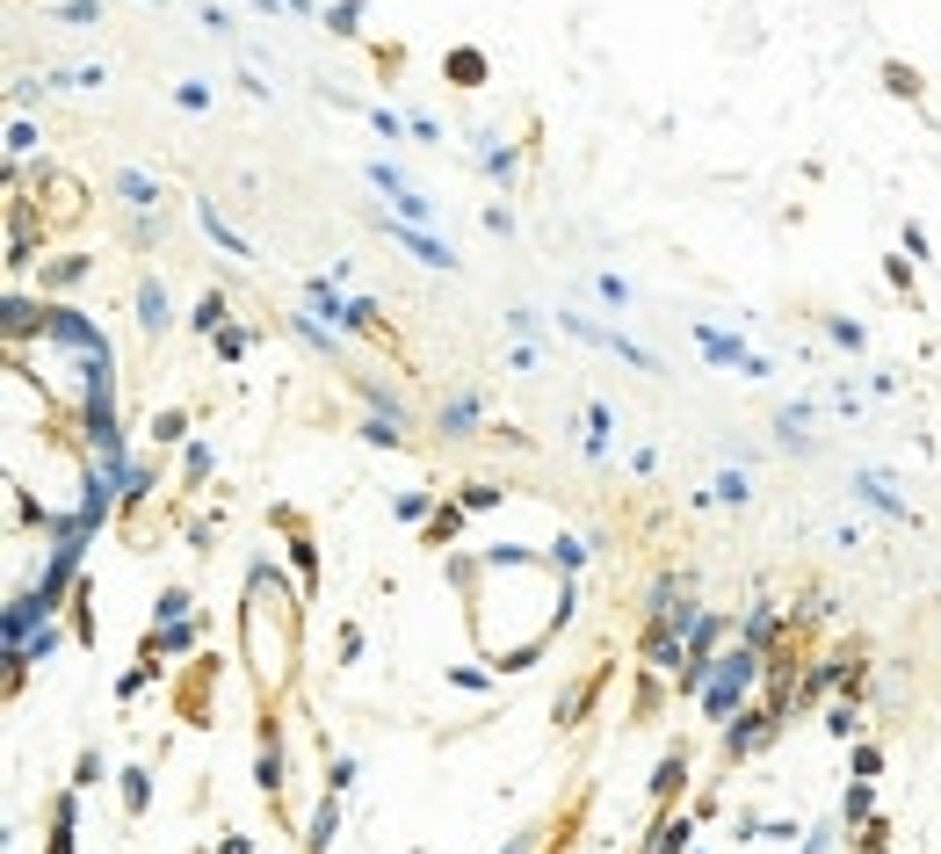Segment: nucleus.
<instances>
[{
  "mask_svg": "<svg viewBox=\"0 0 941 854\" xmlns=\"http://www.w3.org/2000/svg\"><path fill=\"white\" fill-rule=\"evenodd\" d=\"M884 80H891V95H905V102H913V95H920V73H913V66H891Z\"/></svg>",
  "mask_w": 941,
  "mask_h": 854,
  "instance_id": "nucleus-32",
  "label": "nucleus"
},
{
  "mask_svg": "<svg viewBox=\"0 0 941 854\" xmlns=\"http://www.w3.org/2000/svg\"><path fill=\"white\" fill-rule=\"evenodd\" d=\"M594 290H601V297H609V304H616V312H623V304H630V283H623V276H594Z\"/></svg>",
  "mask_w": 941,
  "mask_h": 854,
  "instance_id": "nucleus-34",
  "label": "nucleus"
},
{
  "mask_svg": "<svg viewBox=\"0 0 941 854\" xmlns=\"http://www.w3.org/2000/svg\"><path fill=\"white\" fill-rule=\"evenodd\" d=\"M153 8H160V0H153Z\"/></svg>",
  "mask_w": 941,
  "mask_h": 854,
  "instance_id": "nucleus-46",
  "label": "nucleus"
},
{
  "mask_svg": "<svg viewBox=\"0 0 941 854\" xmlns=\"http://www.w3.org/2000/svg\"><path fill=\"white\" fill-rule=\"evenodd\" d=\"M333 833H341V804H333V797H319V811H312V833H305V854H326V847H333Z\"/></svg>",
  "mask_w": 941,
  "mask_h": 854,
  "instance_id": "nucleus-9",
  "label": "nucleus"
},
{
  "mask_svg": "<svg viewBox=\"0 0 941 854\" xmlns=\"http://www.w3.org/2000/svg\"><path fill=\"white\" fill-rule=\"evenodd\" d=\"M391 210H399V218H406V225H420V218H428V210H435V203H428V196H420V189H406V196H399V203H391Z\"/></svg>",
  "mask_w": 941,
  "mask_h": 854,
  "instance_id": "nucleus-25",
  "label": "nucleus"
},
{
  "mask_svg": "<svg viewBox=\"0 0 941 854\" xmlns=\"http://www.w3.org/2000/svg\"><path fill=\"white\" fill-rule=\"evenodd\" d=\"M218 854H254V840H247V833H232V840H225Z\"/></svg>",
  "mask_w": 941,
  "mask_h": 854,
  "instance_id": "nucleus-44",
  "label": "nucleus"
},
{
  "mask_svg": "<svg viewBox=\"0 0 941 854\" xmlns=\"http://www.w3.org/2000/svg\"><path fill=\"white\" fill-rule=\"evenodd\" d=\"M181 435H189V420H181V413H153V442H181Z\"/></svg>",
  "mask_w": 941,
  "mask_h": 854,
  "instance_id": "nucleus-29",
  "label": "nucleus"
},
{
  "mask_svg": "<svg viewBox=\"0 0 941 854\" xmlns=\"http://www.w3.org/2000/svg\"><path fill=\"white\" fill-rule=\"evenodd\" d=\"M73 818H80V804H73V797H58V804H51V854H73Z\"/></svg>",
  "mask_w": 941,
  "mask_h": 854,
  "instance_id": "nucleus-15",
  "label": "nucleus"
},
{
  "mask_svg": "<svg viewBox=\"0 0 941 854\" xmlns=\"http://www.w3.org/2000/svg\"><path fill=\"white\" fill-rule=\"evenodd\" d=\"M681 782H688V753L674 746V753H666V760H659V768H652V797H674V789H681Z\"/></svg>",
  "mask_w": 941,
  "mask_h": 854,
  "instance_id": "nucleus-13",
  "label": "nucleus"
},
{
  "mask_svg": "<svg viewBox=\"0 0 941 854\" xmlns=\"http://www.w3.org/2000/svg\"><path fill=\"white\" fill-rule=\"evenodd\" d=\"M710 500H724V507H746V500H753V478H746V471H724Z\"/></svg>",
  "mask_w": 941,
  "mask_h": 854,
  "instance_id": "nucleus-18",
  "label": "nucleus"
},
{
  "mask_svg": "<svg viewBox=\"0 0 941 854\" xmlns=\"http://www.w3.org/2000/svg\"><path fill=\"white\" fill-rule=\"evenodd\" d=\"M428 514H435L428 493H399V522H428Z\"/></svg>",
  "mask_w": 941,
  "mask_h": 854,
  "instance_id": "nucleus-26",
  "label": "nucleus"
},
{
  "mask_svg": "<svg viewBox=\"0 0 941 854\" xmlns=\"http://www.w3.org/2000/svg\"><path fill=\"white\" fill-rule=\"evenodd\" d=\"M536 840H543V833H514V840H507L500 854H536Z\"/></svg>",
  "mask_w": 941,
  "mask_h": 854,
  "instance_id": "nucleus-43",
  "label": "nucleus"
},
{
  "mask_svg": "<svg viewBox=\"0 0 941 854\" xmlns=\"http://www.w3.org/2000/svg\"><path fill=\"white\" fill-rule=\"evenodd\" d=\"M471 420H478V391H449V406H442V435H471Z\"/></svg>",
  "mask_w": 941,
  "mask_h": 854,
  "instance_id": "nucleus-12",
  "label": "nucleus"
},
{
  "mask_svg": "<svg viewBox=\"0 0 941 854\" xmlns=\"http://www.w3.org/2000/svg\"><path fill=\"white\" fill-rule=\"evenodd\" d=\"M876 768H884V753H876V746H855V782H869Z\"/></svg>",
  "mask_w": 941,
  "mask_h": 854,
  "instance_id": "nucleus-39",
  "label": "nucleus"
},
{
  "mask_svg": "<svg viewBox=\"0 0 941 854\" xmlns=\"http://www.w3.org/2000/svg\"><path fill=\"white\" fill-rule=\"evenodd\" d=\"M102 775H109V760H102V753H95V746H87V753H80V760H73V789H95V782H102Z\"/></svg>",
  "mask_w": 941,
  "mask_h": 854,
  "instance_id": "nucleus-19",
  "label": "nucleus"
},
{
  "mask_svg": "<svg viewBox=\"0 0 941 854\" xmlns=\"http://www.w3.org/2000/svg\"><path fill=\"white\" fill-rule=\"evenodd\" d=\"M457 529H464V514H457V507H442L435 522H428V543H449V536H457Z\"/></svg>",
  "mask_w": 941,
  "mask_h": 854,
  "instance_id": "nucleus-27",
  "label": "nucleus"
},
{
  "mask_svg": "<svg viewBox=\"0 0 941 854\" xmlns=\"http://www.w3.org/2000/svg\"><path fill=\"white\" fill-rule=\"evenodd\" d=\"M66 22H73V29H95L102 8H95V0H66Z\"/></svg>",
  "mask_w": 941,
  "mask_h": 854,
  "instance_id": "nucleus-33",
  "label": "nucleus"
},
{
  "mask_svg": "<svg viewBox=\"0 0 941 854\" xmlns=\"http://www.w3.org/2000/svg\"><path fill=\"white\" fill-rule=\"evenodd\" d=\"M80 276H87V254H66V261H51V268H44V283H51V290H66V283H80Z\"/></svg>",
  "mask_w": 941,
  "mask_h": 854,
  "instance_id": "nucleus-20",
  "label": "nucleus"
},
{
  "mask_svg": "<svg viewBox=\"0 0 941 854\" xmlns=\"http://www.w3.org/2000/svg\"><path fill=\"white\" fill-rule=\"evenodd\" d=\"M290 326H297V341H305V348H312V355H341V341H333V326H319V319H312V312H297V319H290Z\"/></svg>",
  "mask_w": 941,
  "mask_h": 854,
  "instance_id": "nucleus-14",
  "label": "nucleus"
},
{
  "mask_svg": "<svg viewBox=\"0 0 941 854\" xmlns=\"http://www.w3.org/2000/svg\"><path fill=\"white\" fill-rule=\"evenodd\" d=\"M355 775H362V768H355V760L341 753V760H333V775H326V789H333V797H341V789H355Z\"/></svg>",
  "mask_w": 941,
  "mask_h": 854,
  "instance_id": "nucleus-31",
  "label": "nucleus"
},
{
  "mask_svg": "<svg viewBox=\"0 0 941 854\" xmlns=\"http://www.w3.org/2000/svg\"><path fill=\"white\" fill-rule=\"evenodd\" d=\"M116 196H124V203H160V181L153 174H145V167H116Z\"/></svg>",
  "mask_w": 941,
  "mask_h": 854,
  "instance_id": "nucleus-10",
  "label": "nucleus"
},
{
  "mask_svg": "<svg viewBox=\"0 0 941 854\" xmlns=\"http://www.w3.org/2000/svg\"><path fill=\"white\" fill-rule=\"evenodd\" d=\"M247 341H254V333H239V326H232V333H218V355H225V362H239V355H247Z\"/></svg>",
  "mask_w": 941,
  "mask_h": 854,
  "instance_id": "nucleus-37",
  "label": "nucleus"
},
{
  "mask_svg": "<svg viewBox=\"0 0 941 854\" xmlns=\"http://www.w3.org/2000/svg\"><path fill=\"white\" fill-rule=\"evenodd\" d=\"M355 15H362L355 0H341V8H326V29H333V37H355Z\"/></svg>",
  "mask_w": 941,
  "mask_h": 854,
  "instance_id": "nucleus-24",
  "label": "nucleus"
},
{
  "mask_svg": "<svg viewBox=\"0 0 941 854\" xmlns=\"http://www.w3.org/2000/svg\"><path fill=\"white\" fill-rule=\"evenodd\" d=\"M826 333H833V341H840V348H862V326H855V319H833Z\"/></svg>",
  "mask_w": 941,
  "mask_h": 854,
  "instance_id": "nucleus-40",
  "label": "nucleus"
},
{
  "mask_svg": "<svg viewBox=\"0 0 941 854\" xmlns=\"http://www.w3.org/2000/svg\"><path fill=\"white\" fill-rule=\"evenodd\" d=\"M695 341H703V355L717 362V370H739L746 384H761V377H775V370H768V362H761V355H753V348L739 341V333H724V326H695Z\"/></svg>",
  "mask_w": 941,
  "mask_h": 854,
  "instance_id": "nucleus-2",
  "label": "nucleus"
},
{
  "mask_svg": "<svg viewBox=\"0 0 941 854\" xmlns=\"http://www.w3.org/2000/svg\"><path fill=\"white\" fill-rule=\"evenodd\" d=\"M377 225H384V239H399V247H406L413 261H428V268H442V276H457V268H464L457 254L442 247V239H428V232H420V225H406V218H377Z\"/></svg>",
  "mask_w": 941,
  "mask_h": 854,
  "instance_id": "nucleus-4",
  "label": "nucleus"
},
{
  "mask_svg": "<svg viewBox=\"0 0 941 854\" xmlns=\"http://www.w3.org/2000/svg\"><path fill=\"white\" fill-rule=\"evenodd\" d=\"M145 485H153V464H124V500H145Z\"/></svg>",
  "mask_w": 941,
  "mask_h": 854,
  "instance_id": "nucleus-30",
  "label": "nucleus"
},
{
  "mask_svg": "<svg viewBox=\"0 0 941 854\" xmlns=\"http://www.w3.org/2000/svg\"><path fill=\"white\" fill-rule=\"evenodd\" d=\"M181 471H189V478H210V449H203V442H196V449H189V456H181Z\"/></svg>",
  "mask_w": 941,
  "mask_h": 854,
  "instance_id": "nucleus-41",
  "label": "nucleus"
},
{
  "mask_svg": "<svg viewBox=\"0 0 941 854\" xmlns=\"http://www.w3.org/2000/svg\"><path fill=\"white\" fill-rule=\"evenodd\" d=\"M688 854H710V847H688Z\"/></svg>",
  "mask_w": 941,
  "mask_h": 854,
  "instance_id": "nucleus-45",
  "label": "nucleus"
},
{
  "mask_svg": "<svg viewBox=\"0 0 941 854\" xmlns=\"http://www.w3.org/2000/svg\"><path fill=\"white\" fill-rule=\"evenodd\" d=\"M174 102H181V109H210V87L189 80V87H174Z\"/></svg>",
  "mask_w": 941,
  "mask_h": 854,
  "instance_id": "nucleus-36",
  "label": "nucleus"
},
{
  "mask_svg": "<svg viewBox=\"0 0 941 854\" xmlns=\"http://www.w3.org/2000/svg\"><path fill=\"white\" fill-rule=\"evenodd\" d=\"M254 782H261V797H283V746H276V724L261 731V760H254Z\"/></svg>",
  "mask_w": 941,
  "mask_h": 854,
  "instance_id": "nucleus-6",
  "label": "nucleus"
},
{
  "mask_svg": "<svg viewBox=\"0 0 941 854\" xmlns=\"http://www.w3.org/2000/svg\"><path fill=\"white\" fill-rule=\"evenodd\" d=\"M775 724H782V710H753L746 724H732V731H724V760H746V753H761V746L775 739Z\"/></svg>",
  "mask_w": 941,
  "mask_h": 854,
  "instance_id": "nucleus-5",
  "label": "nucleus"
},
{
  "mask_svg": "<svg viewBox=\"0 0 941 854\" xmlns=\"http://www.w3.org/2000/svg\"><path fill=\"white\" fill-rule=\"evenodd\" d=\"M833 833H840V826H811V833H804V847H797V854H833Z\"/></svg>",
  "mask_w": 941,
  "mask_h": 854,
  "instance_id": "nucleus-35",
  "label": "nucleus"
},
{
  "mask_svg": "<svg viewBox=\"0 0 941 854\" xmlns=\"http://www.w3.org/2000/svg\"><path fill=\"white\" fill-rule=\"evenodd\" d=\"M768 637H775V608H753V616H746V645H753V652H761V645H768Z\"/></svg>",
  "mask_w": 941,
  "mask_h": 854,
  "instance_id": "nucleus-21",
  "label": "nucleus"
},
{
  "mask_svg": "<svg viewBox=\"0 0 941 854\" xmlns=\"http://www.w3.org/2000/svg\"><path fill=\"white\" fill-rule=\"evenodd\" d=\"M160 623H189V594H181V587L160 594Z\"/></svg>",
  "mask_w": 941,
  "mask_h": 854,
  "instance_id": "nucleus-28",
  "label": "nucleus"
},
{
  "mask_svg": "<svg viewBox=\"0 0 941 854\" xmlns=\"http://www.w3.org/2000/svg\"><path fill=\"white\" fill-rule=\"evenodd\" d=\"M196 218H203V232H210V239H218V247H225L232 261H254V254H247V239H239V232H232V225L218 218V203H210V196L196 203Z\"/></svg>",
  "mask_w": 941,
  "mask_h": 854,
  "instance_id": "nucleus-7",
  "label": "nucleus"
},
{
  "mask_svg": "<svg viewBox=\"0 0 941 854\" xmlns=\"http://www.w3.org/2000/svg\"><path fill=\"white\" fill-rule=\"evenodd\" d=\"M753 674H761V652H753V645L724 652V659H717V674H710V688H703V710H710V717H732V710L746 703Z\"/></svg>",
  "mask_w": 941,
  "mask_h": 854,
  "instance_id": "nucleus-1",
  "label": "nucleus"
},
{
  "mask_svg": "<svg viewBox=\"0 0 941 854\" xmlns=\"http://www.w3.org/2000/svg\"><path fill=\"white\" fill-rule=\"evenodd\" d=\"M558 326H565V333H580V341H594V348H609V355H623L630 370H659V355H652V348H637V341H623L616 326H594V319H580V312H558Z\"/></svg>",
  "mask_w": 941,
  "mask_h": 854,
  "instance_id": "nucleus-3",
  "label": "nucleus"
},
{
  "mask_svg": "<svg viewBox=\"0 0 941 854\" xmlns=\"http://www.w3.org/2000/svg\"><path fill=\"white\" fill-rule=\"evenodd\" d=\"M341 659H362V623H341Z\"/></svg>",
  "mask_w": 941,
  "mask_h": 854,
  "instance_id": "nucleus-42",
  "label": "nucleus"
},
{
  "mask_svg": "<svg viewBox=\"0 0 941 854\" xmlns=\"http://www.w3.org/2000/svg\"><path fill=\"white\" fill-rule=\"evenodd\" d=\"M826 724H833V739H855V724H862V717H855V703H840Z\"/></svg>",
  "mask_w": 941,
  "mask_h": 854,
  "instance_id": "nucleus-38",
  "label": "nucleus"
},
{
  "mask_svg": "<svg viewBox=\"0 0 941 854\" xmlns=\"http://www.w3.org/2000/svg\"><path fill=\"white\" fill-rule=\"evenodd\" d=\"M145 804H153V775H145V768H124V811L145 818Z\"/></svg>",
  "mask_w": 941,
  "mask_h": 854,
  "instance_id": "nucleus-16",
  "label": "nucleus"
},
{
  "mask_svg": "<svg viewBox=\"0 0 941 854\" xmlns=\"http://www.w3.org/2000/svg\"><path fill=\"white\" fill-rule=\"evenodd\" d=\"M305 297H312V312H326V326H348V304H355V297H341L326 276H312V283H305Z\"/></svg>",
  "mask_w": 941,
  "mask_h": 854,
  "instance_id": "nucleus-8",
  "label": "nucleus"
},
{
  "mask_svg": "<svg viewBox=\"0 0 941 854\" xmlns=\"http://www.w3.org/2000/svg\"><path fill=\"white\" fill-rule=\"evenodd\" d=\"M196 326H203V333H218V326H225V297H218V290H203V304H196Z\"/></svg>",
  "mask_w": 941,
  "mask_h": 854,
  "instance_id": "nucleus-23",
  "label": "nucleus"
},
{
  "mask_svg": "<svg viewBox=\"0 0 941 854\" xmlns=\"http://www.w3.org/2000/svg\"><path fill=\"white\" fill-rule=\"evenodd\" d=\"M138 326H145V333H167V326H174L167 290H160V283H145V290H138Z\"/></svg>",
  "mask_w": 941,
  "mask_h": 854,
  "instance_id": "nucleus-11",
  "label": "nucleus"
},
{
  "mask_svg": "<svg viewBox=\"0 0 941 854\" xmlns=\"http://www.w3.org/2000/svg\"><path fill=\"white\" fill-rule=\"evenodd\" d=\"M609 427H616L609 406H587V449H594V456H609Z\"/></svg>",
  "mask_w": 941,
  "mask_h": 854,
  "instance_id": "nucleus-17",
  "label": "nucleus"
},
{
  "mask_svg": "<svg viewBox=\"0 0 941 854\" xmlns=\"http://www.w3.org/2000/svg\"><path fill=\"white\" fill-rule=\"evenodd\" d=\"M862 818H869V782H855L847 804H840V826H862Z\"/></svg>",
  "mask_w": 941,
  "mask_h": 854,
  "instance_id": "nucleus-22",
  "label": "nucleus"
}]
</instances>
